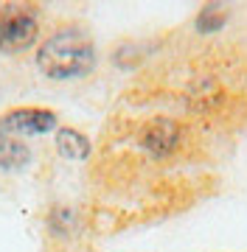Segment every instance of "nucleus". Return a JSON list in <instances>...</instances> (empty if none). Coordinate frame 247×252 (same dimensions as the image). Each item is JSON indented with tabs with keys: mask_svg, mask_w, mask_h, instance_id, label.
<instances>
[{
	"mask_svg": "<svg viewBox=\"0 0 247 252\" xmlns=\"http://www.w3.org/2000/svg\"><path fill=\"white\" fill-rule=\"evenodd\" d=\"M39 36V14L26 3H3L0 6V51L3 54H26Z\"/></svg>",
	"mask_w": 247,
	"mask_h": 252,
	"instance_id": "nucleus-2",
	"label": "nucleus"
},
{
	"mask_svg": "<svg viewBox=\"0 0 247 252\" xmlns=\"http://www.w3.org/2000/svg\"><path fill=\"white\" fill-rule=\"evenodd\" d=\"M56 129V115L45 107H20L9 109L0 118V132L11 137L20 135H48Z\"/></svg>",
	"mask_w": 247,
	"mask_h": 252,
	"instance_id": "nucleus-3",
	"label": "nucleus"
},
{
	"mask_svg": "<svg viewBox=\"0 0 247 252\" xmlns=\"http://www.w3.org/2000/svg\"><path fill=\"white\" fill-rule=\"evenodd\" d=\"M28 160H31V149L20 137L0 132V171H20L28 165Z\"/></svg>",
	"mask_w": 247,
	"mask_h": 252,
	"instance_id": "nucleus-5",
	"label": "nucleus"
},
{
	"mask_svg": "<svg viewBox=\"0 0 247 252\" xmlns=\"http://www.w3.org/2000/svg\"><path fill=\"white\" fill-rule=\"evenodd\" d=\"M37 67L48 79H79L96 67V45L82 28H62L37 51Z\"/></svg>",
	"mask_w": 247,
	"mask_h": 252,
	"instance_id": "nucleus-1",
	"label": "nucleus"
},
{
	"mask_svg": "<svg viewBox=\"0 0 247 252\" xmlns=\"http://www.w3.org/2000/svg\"><path fill=\"white\" fill-rule=\"evenodd\" d=\"M177 140H180V129H177L174 121H166V118L149 124L143 137H141V143L146 146V152H152L155 157H166L169 152H174Z\"/></svg>",
	"mask_w": 247,
	"mask_h": 252,
	"instance_id": "nucleus-4",
	"label": "nucleus"
},
{
	"mask_svg": "<svg viewBox=\"0 0 247 252\" xmlns=\"http://www.w3.org/2000/svg\"><path fill=\"white\" fill-rule=\"evenodd\" d=\"M56 149L62 154L65 160H87V154H90V140L82 135V132H76L71 126H62V129H56Z\"/></svg>",
	"mask_w": 247,
	"mask_h": 252,
	"instance_id": "nucleus-6",
	"label": "nucleus"
}]
</instances>
